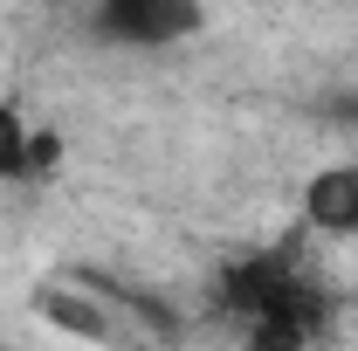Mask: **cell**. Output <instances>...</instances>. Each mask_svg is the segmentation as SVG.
I'll return each instance as SVG.
<instances>
[{
  "mask_svg": "<svg viewBox=\"0 0 358 351\" xmlns=\"http://www.w3.org/2000/svg\"><path fill=\"white\" fill-rule=\"evenodd\" d=\"M200 28H207L200 0H103L90 14V35L110 48H173L193 42Z\"/></svg>",
  "mask_w": 358,
  "mask_h": 351,
  "instance_id": "6da1fadb",
  "label": "cell"
},
{
  "mask_svg": "<svg viewBox=\"0 0 358 351\" xmlns=\"http://www.w3.org/2000/svg\"><path fill=\"white\" fill-rule=\"evenodd\" d=\"M28 310L42 317L55 338H69V345H117V317H110V303L103 296H90L83 268H62V275H48V282H35V296H28Z\"/></svg>",
  "mask_w": 358,
  "mask_h": 351,
  "instance_id": "7a4b0ae2",
  "label": "cell"
},
{
  "mask_svg": "<svg viewBox=\"0 0 358 351\" xmlns=\"http://www.w3.org/2000/svg\"><path fill=\"white\" fill-rule=\"evenodd\" d=\"M303 207V227L324 234V241H358V166L338 159V166H317L296 193Z\"/></svg>",
  "mask_w": 358,
  "mask_h": 351,
  "instance_id": "3957f363",
  "label": "cell"
},
{
  "mask_svg": "<svg viewBox=\"0 0 358 351\" xmlns=\"http://www.w3.org/2000/svg\"><path fill=\"white\" fill-rule=\"evenodd\" d=\"M28 131L35 117L14 96H0V186H28Z\"/></svg>",
  "mask_w": 358,
  "mask_h": 351,
  "instance_id": "277c9868",
  "label": "cell"
},
{
  "mask_svg": "<svg viewBox=\"0 0 358 351\" xmlns=\"http://www.w3.org/2000/svg\"><path fill=\"white\" fill-rule=\"evenodd\" d=\"M62 166H69V138L55 131V124H35V131H28V186L62 179Z\"/></svg>",
  "mask_w": 358,
  "mask_h": 351,
  "instance_id": "5b68a950",
  "label": "cell"
}]
</instances>
